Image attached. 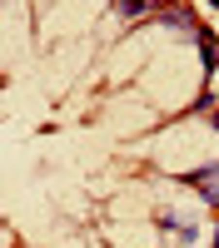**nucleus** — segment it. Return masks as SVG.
I'll use <instances>...</instances> for the list:
<instances>
[{
	"instance_id": "nucleus-1",
	"label": "nucleus",
	"mask_w": 219,
	"mask_h": 248,
	"mask_svg": "<svg viewBox=\"0 0 219 248\" xmlns=\"http://www.w3.org/2000/svg\"><path fill=\"white\" fill-rule=\"evenodd\" d=\"M189 184H194V189H204V194L219 203V164H204V169H194V174H189Z\"/></svg>"
}]
</instances>
